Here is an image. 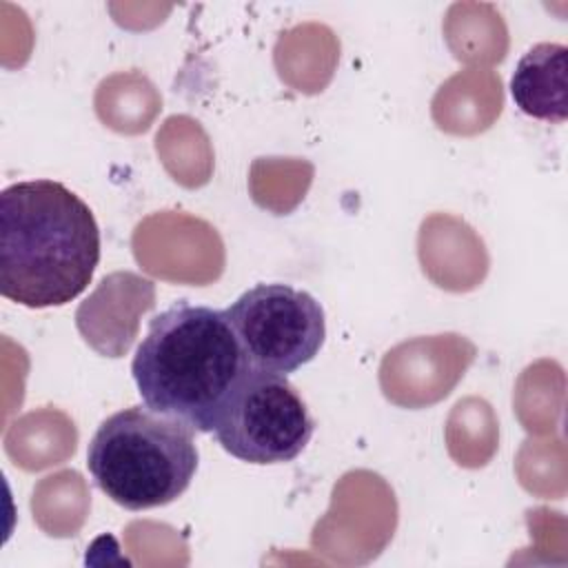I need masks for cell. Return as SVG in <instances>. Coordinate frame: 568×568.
I'll return each instance as SVG.
<instances>
[{
	"label": "cell",
	"instance_id": "cell-1",
	"mask_svg": "<svg viewBox=\"0 0 568 568\" xmlns=\"http://www.w3.org/2000/svg\"><path fill=\"white\" fill-rule=\"evenodd\" d=\"M100 262L89 204L55 180L0 193V293L27 308L64 306L87 291Z\"/></svg>",
	"mask_w": 568,
	"mask_h": 568
},
{
	"label": "cell",
	"instance_id": "cell-6",
	"mask_svg": "<svg viewBox=\"0 0 568 568\" xmlns=\"http://www.w3.org/2000/svg\"><path fill=\"white\" fill-rule=\"evenodd\" d=\"M568 49L557 42H539L528 49L510 78V95L521 113L564 122L568 115Z\"/></svg>",
	"mask_w": 568,
	"mask_h": 568
},
{
	"label": "cell",
	"instance_id": "cell-5",
	"mask_svg": "<svg viewBox=\"0 0 568 568\" xmlns=\"http://www.w3.org/2000/svg\"><path fill=\"white\" fill-rule=\"evenodd\" d=\"M224 313L251 366L280 375L315 359L326 339L322 304L291 284H255Z\"/></svg>",
	"mask_w": 568,
	"mask_h": 568
},
{
	"label": "cell",
	"instance_id": "cell-3",
	"mask_svg": "<svg viewBox=\"0 0 568 568\" xmlns=\"http://www.w3.org/2000/svg\"><path fill=\"white\" fill-rule=\"evenodd\" d=\"M195 433L146 406L109 415L87 448L93 484L126 510L166 506L184 495L197 470Z\"/></svg>",
	"mask_w": 568,
	"mask_h": 568
},
{
	"label": "cell",
	"instance_id": "cell-2",
	"mask_svg": "<svg viewBox=\"0 0 568 568\" xmlns=\"http://www.w3.org/2000/svg\"><path fill=\"white\" fill-rule=\"evenodd\" d=\"M251 362L224 311L175 302L149 322L131 375L146 408L213 433Z\"/></svg>",
	"mask_w": 568,
	"mask_h": 568
},
{
	"label": "cell",
	"instance_id": "cell-4",
	"mask_svg": "<svg viewBox=\"0 0 568 568\" xmlns=\"http://www.w3.org/2000/svg\"><path fill=\"white\" fill-rule=\"evenodd\" d=\"M315 419L286 375L255 368L242 377L226 402L213 435L246 464H286L308 446Z\"/></svg>",
	"mask_w": 568,
	"mask_h": 568
}]
</instances>
